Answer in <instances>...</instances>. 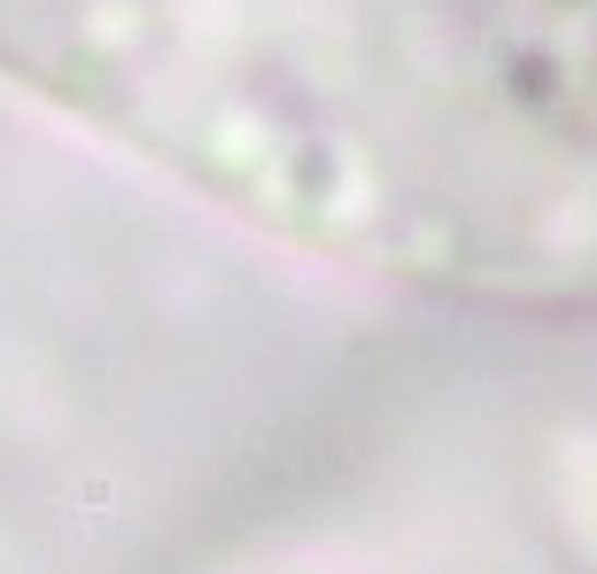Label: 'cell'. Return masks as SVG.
Masks as SVG:
<instances>
[{"mask_svg": "<svg viewBox=\"0 0 597 574\" xmlns=\"http://www.w3.org/2000/svg\"><path fill=\"white\" fill-rule=\"evenodd\" d=\"M0 62L303 249L597 303V0H0Z\"/></svg>", "mask_w": 597, "mask_h": 574, "instance_id": "1", "label": "cell"}]
</instances>
